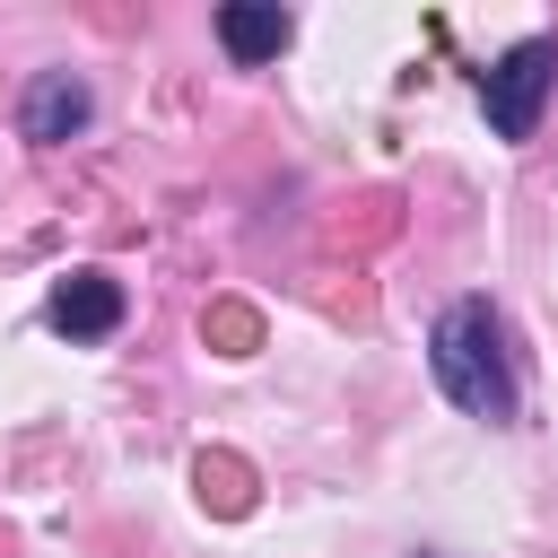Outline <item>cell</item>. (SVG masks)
<instances>
[{
    "label": "cell",
    "instance_id": "1",
    "mask_svg": "<svg viewBox=\"0 0 558 558\" xmlns=\"http://www.w3.org/2000/svg\"><path fill=\"white\" fill-rule=\"evenodd\" d=\"M427 366H436V392L488 427L514 418V366H506V331H497V305L488 296H453L427 331Z\"/></svg>",
    "mask_w": 558,
    "mask_h": 558
},
{
    "label": "cell",
    "instance_id": "2",
    "mask_svg": "<svg viewBox=\"0 0 558 558\" xmlns=\"http://www.w3.org/2000/svg\"><path fill=\"white\" fill-rule=\"evenodd\" d=\"M549 78H558V44H549V35L506 44V52L480 70L488 131H497V140H532V122H541V105H549Z\"/></svg>",
    "mask_w": 558,
    "mask_h": 558
},
{
    "label": "cell",
    "instance_id": "3",
    "mask_svg": "<svg viewBox=\"0 0 558 558\" xmlns=\"http://www.w3.org/2000/svg\"><path fill=\"white\" fill-rule=\"evenodd\" d=\"M87 113H96V96H87V78H70V70H44V78L26 87V105H17V131H26L35 148H52V140H70V131H87Z\"/></svg>",
    "mask_w": 558,
    "mask_h": 558
},
{
    "label": "cell",
    "instance_id": "4",
    "mask_svg": "<svg viewBox=\"0 0 558 558\" xmlns=\"http://www.w3.org/2000/svg\"><path fill=\"white\" fill-rule=\"evenodd\" d=\"M52 331H70V340H105L113 323H122V279H105V270H70L61 288H52Z\"/></svg>",
    "mask_w": 558,
    "mask_h": 558
},
{
    "label": "cell",
    "instance_id": "5",
    "mask_svg": "<svg viewBox=\"0 0 558 558\" xmlns=\"http://www.w3.org/2000/svg\"><path fill=\"white\" fill-rule=\"evenodd\" d=\"M288 35H296V17L279 9V0H227L218 9V44H227V61H279L288 52Z\"/></svg>",
    "mask_w": 558,
    "mask_h": 558
}]
</instances>
